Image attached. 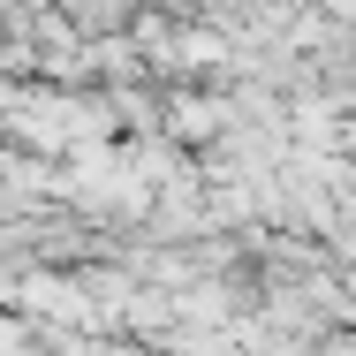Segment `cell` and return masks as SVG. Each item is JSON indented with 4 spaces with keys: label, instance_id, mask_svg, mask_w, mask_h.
<instances>
[{
    "label": "cell",
    "instance_id": "cell-1",
    "mask_svg": "<svg viewBox=\"0 0 356 356\" xmlns=\"http://www.w3.org/2000/svg\"><path fill=\"white\" fill-rule=\"evenodd\" d=\"M54 8L69 15L83 38H122V31L144 15V0H54Z\"/></svg>",
    "mask_w": 356,
    "mask_h": 356
}]
</instances>
